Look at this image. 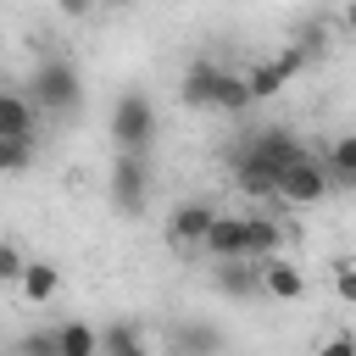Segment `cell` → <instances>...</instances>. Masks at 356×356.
Wrapping results in <instances>:
<instances>
[{
	"label": "cell",
	"instance_id": "cell-12",
	"mask_svg": "<svg viewBox=\"0 0 356 356\" xmlns=\"http://www.w3.org/2000/svg\"><path fill=\"white\" fill-rule=\"evenodd\" d=\"M261 295H273V300H300V295H306V278H300V267H295L289 256H273V261H261Z\"/></svg>",
	"mask_w": 356,
	"mask_h": 356
},
{
	"label": "cell",
	"instance_id": "cell-1",
	"mask_svg": "<svg viewBox=\"0 0 356 356\" xmlns=\"http://www.w3.org/2000/svg\"><path fill=\"white\" fill-rule=\"evenodd\" d=\"M28 89H33V106H39L44 117H72V111L83 106V78H78V67H72L67 56H39Z\"/></svg>",
	"mask_w": 356,
	"mask_h": 356
},
{
	"label": "cell",
	"instance_id": "cell-3",
	"mask_svg": "<svg viewBox=\"0 0 356 356\" xmlns=\"http://www.w3.org/2000/svg\"><path fill=\"white\" fill-rule=\"evenodd\" d=\"M239 150H245V156H256L261 167H273L278 178H284V172H289V167L306 156V145H300V139H295L284 122H273V128H250V134L239 139Z\"/></svg>",
	"mask_w": 356,
	"mask_h": 356
},
{
	"label": "cell",
	"instance_id": "cell-6",
	"mask_svg": "<svg viewBox=\"0 0 356 356\" xmlns=\"http://www.w3.org/2000/svg\"><path fill=\"white\" fill-rule=\"evenodd\" d=\"M211 222H217V206L184 200V206H172V217H167V245H172V250H200L206 234H211Z\"/></svg>",
	"mask_w": 356,
	"mask_h": 356
},
{
	"label": "cell",
	"instance_id": "cell-17",
	"mask_svg": "<svg viewBox=\"0 0 356 356\" xmlns=\"http://www.w3.org/2000/svg\"><path fill=\"white\" fill-rule=\"evenodd\" d=\"M211 106H217V111H245V106H256V100H250V83H245V72L222 67V72H217V89H211Z\"/></svg>",
	"mask_w": 356,
	"mask_h": 356
},
{
	"label": "cell",
	"instance_id": "cell-9",
	"mask_svg": "<svg viewBox=\"0 0 356 356\" xmlns=\"http://www.w3.org/2000/svg\"><path fill=\"white\" fill-rule=\"evenodd\" d=\"M245 256H250L256 267L273 261V256H284V222L267 217V211H250V217H245Z\"/></svg>",
	"mask_w": 356,
	"mask_h": 356
},
{
	"label": "cell",
	"instance_id": "cell-13",
	"mask_svg": "<svg viewBox=\"0 0 356 356\" xmlns=\"http://www.w3.org/2000/svg\"><path fill=\"white\" fill-rule=\"evenodd\" d=\"M323 172H328L334 189H356V134H339L323 150Z\"/></svg>",
	"mask_w": 356,
	"mask_h": 356
},
{
	"label": "cell",
	"instance_id": "cell-5",
	"mask_svg": "<svg viewBox=\"0 0 356 356\" xmlns=\"http://www.w3.org/2000/svg\"><path fill=\"white\" fill-rule=\"evenodd\" d=\"M328 189H334V184H328V172H323V156H312V150L278 178V200H289V206H317Z\"/></svg>",
	"mask_w": 356,
	"mask_h": 356
},
{
	"label": "cell",
	"instance_id": "cell-8",
	"mask_svg": "<svg viewBox=\"0 0 356 356\" xmlns=\"http://www.w3.org/2000/svg\"><path fill=\"white\" fill-rule=\"evenodd\" d=\"M39 106L17 89H0V139H17V145H33L39 134Z\"/></svg>",
	"mask_w": 356,
	"mask_h": 356
},
{
	"label": "cell",
	"instance_id": "cell-26",
	"mask_svg": "<svg viewBox=\"0 0 356 356\" xmlns=\"http://www.w3.org/2000/svg\"><path fill=\"white\" fill-rule=\"evenodd\" d=\"M345 22H350V28H356V6H350V11H345Z\"/></svg>",
	"mask_w": 356,
	"mask_h": 356
},
{
	"label": "cell",
	"instance_id": "cell-7",
	"mask_svg": "<svg viewBox=\"0 0 356 356\" xmlns=\"http://www.w3.org/2000/svg\"><path fill=\"white\" fill-rule=\"evenodd\" d=\"M300 67H306V56H300V50H278L273 61H256V67L245 72V83H250V100H273V95H278V89H284V83H289Z\"/></svg>",
	"mask_w": 356,
	"mask_h": 356
},
{
	"label": "cell",
	"instance_id": "cell-16",
	"mask_svg": "<svg viewBox=\"0 0 356 356\" xmlns=\"http://www.w3.org/2000/svg\"><path fill=\"white\" fill-rule=\"evenodd\" d=\"M100 356H150V345H145V334H139V323H111V328H100Z\"/></svg>",
	"mask_w": 356,
	"mask_h": 356
},
{
	"label": "cell",
	"instance_id": "cell-19",
	"mask_svg": "<svg viewBox=\"0 0 356 356\" xmlns=\"http://www.w3.org/2000/svg\"><path fill=\"white\" fill-rule=\"evenodd\" d=\"M56 339H61V356H100V328L89 323H61Z\"/></svg>",
	"mask_w": 356,
	"mask_h": 356
},
{
	"label": "cell",
	"instance_id": "cell-15",
	"mask_svg": "<svg viewBox=\"0 0 356 356\" xmlns=\"http://www.w3.org/2000/svg\"><path fill=\"white\" fill-rule=\"evenodd\" d=\"M172 345H178V356H217L222 350V334L211 323H178L172 328Z\"/></svg>",
	"mask_w": 356,
	"mask_h": 356
},
{
	"label": "cell",
	"instance_id": "cell-22",
	"mask_svg": "<svg viewBox=\"0 0 356 356\" xmlns=\"http://www.w3.org/2000/svg\"><path fill=\"white\" fill-rule=\"evenodd\" d=\"M22 267H28V256L11 239H0V284H22Z\"/></svg>",
	"mask_w": 356,
	"mask_h": 356
},
{
	"label": "cell",
	"instance_id": "cell-18",
	"mask_svg": "<svg viewBox=\"0 0 356 356\" xmlns=\"http://www.w3.org/2000/svg\"><path fill=\"white\" fill-rule=\"evenodd\" d=\"M56 289H61V273H56V261H28V267H22V300L44 306Z\"/></svg>",
	"mask_w": 356,
	"mask_h": 356
},
{
	"label": "cell",
	"instance_id": "cell-2",
	"mask_svg": "<svg viewBox=\"0 0 356 356\" xmlns=\"http://www.w3.org/2000/svg\"><path fill=\"white\" fill-rule=\"evenodd\" d=\"M111 145L122 156H145L156 145V106L145 89H122L111 100Z\"/></svg>",
	"mask_w": 356,
	"mask_h": 356
},
{
	"label": "cell",
	"instance_id": "cell-24",
	"mask_svg": "<svg viewBox=\"0 0 356 356\" xmlns=\"http://www.w3.org/2000/svg\"><path fill=\"white\" fill-rule=\"evenodd\" d=\"M334 295H339L345 306H356V261H339V267H334Z\"/></svg>",
	"mask_w": 356,
	"mask_h": 356
},
{
	"label": "cell",
	"instance_id": "cell-21",
	"mask_svg": "<svg viewBox=\"0 0 356 356\" xmlns=\"http://www.w3.org/2000/svg\"><path fill=\"white\" fill-rule=\"evenodd\" d=\"M22 167H33V145L0 139V172H22Z\"/></svg>",
	"mask_w": 356,
	"mask_h": 356
},
{
	"label": "cell",
	"instance_id": "cell-11",
	"mask_svg": "<svg viewBox=\"0 0 356 356\" xmlns=\"http://www.w3.org/2000/svg\"><path fill=\"white\" fill-rule=\"evenodd\" d=\"M211 284H217L228 300H256V295H261V267H256V261H217Z\"/></svg>",
	"mask_w": 356,
	"mask_h": 356
},
{
	"label": "cell",
	"instance_id": "cell-10",
	"mask_svg": "<svg viewBox=\"0 0 356 356\" xmlns=\"http://www.w3.org/2000/svg\"><path fill=\"white\" fill-rule=\"evenodd\" d=\"M200 250H206L211 261H250V256H245V217L217 211V222H211V234H206Z\"/></svg>",
	"mask_w": 356,
	"mask_h": 356
},
{
	"label": "cell",
	"instance_id": "cell-14",
	"mask_svg": "<svg viewBox=\"0 0 356 356\" xmlns=\"http://www.w3.org/2000/svg\"><path fill=\"white\" fill-rule=\"evenodd\" d=\"M217 72H222V61H195V67L184 72V83H178V100H184V106H211Z\"/></svg>",
	"mask_w": 356,
	"mask_h": 356
},
{
	"label": "cell",
	"instance_id": "cell-25",
	"mask_svg": "<svg viewBox=\"0 0 356 356\" xmlns=\"http://www.w3.org/2000/svg\"><path fill=\"white\" fill-rule=\"evenodd\" d=\"M317 356H356V334H334V339H323Z\"/></svg>",
	"mask_w": 356,
	"mask_h": 356
},
{
	"label": "cell",
	"instance_id": "cell-20",
	"mask_svg": "<svg viewBox=\"0 0 356 356\" xmlns=\"http://www.w3.org/2000/svg\"><path fill=\"white\" fill-rule=\"evenodd\" d=\"M11 356H61V339H56V328H28Z\"/></svg>",
	"mask_w": 356,
	"mask_h": 356
},
{
	"label": "cell",
	"instance_id": "cell-4",
	"mask_svg": "<svg viewBox=\"0 0 356 356\" xmlns=\"http://www.w3.org/2000/svg\"><path fill=\"white\" fill-rule=\"evenodd\" d=\"M106 189H111V206H117L122 217H139V211H145V195H150V161H145V156H122V150H117Z\"/></svg>",
	"mask_w": 356,
	"mask_h": 356
},
{
	"label": "cell",
	"instance_id": "cell-23",
	"mask_svg": "<svg viewBox=\"0 0 356 356\" xmlns=\"http://www.w3.org/2000/svg\"><path fill=\"white\" fill-rule=\"evenodd\" d=\"M289 50H300L306 61H312V56H323V22H306V28H295V44H289Z\"/></svg>",
	"mask_w": 356,
	"mask_h": 356
}]
</instances>
